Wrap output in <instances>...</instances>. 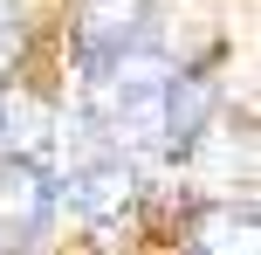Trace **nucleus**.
<instances>
[{
  "label": "nucleus",
  "instance_id": "obj_4",
  "mask_svg": "<svg viewBox=\"0 0 261 255\" xmlns=\"http://www.w3.org/2000/svg\"><path fill=\"white\" fill-rule=\"evenodd\" d=\"M83 62H103V55L144 49L151 35V0H83Z\"/></svg>",
  "mask_w": 261,
  "mask_h": 255
},
{
  "label": "nucleus",
  "instance_id": "obj_7",
  "mask_svg": "<svg viewBox=\"0 0 261 255\" xmlns=\"http://www.w3.org/2000/svg\"><path fill=\"white\" fill-rule=\"evenodd\" d=\"M14 7H21V0H0V69L21 55V14Z\"/></svg>",
  "mask_w": 261,
  "mask_h": 255
},
{
  "label": "nucleus",
  "instance_id": "obj_3",
  "mask_svg": "<svg viewBox=\"0 0 261 255\" xmlns=\"http://www.w3.org/2000/svg\"><path fill=\"white\" fill-rule=\"evenodd\" d=\"M48 214H55V179L35 159H0V255L41 242Z\"/></svg>",
  "mask_w": 261,
  "mask_h": 255
},
{
  "label": "nucleus",
  "instance_id": "obj_5",
  "mask_svg": "<svg viewBox=\"0 0 261 255\" xmlns=\"http://www.w3.org/2000/svg\"><path fill=\"white\" fill-rule=\"evenodd\" d=\"M55 110L35 90H0V159H35L55 145Z\"/></svg>",
  "mask_w": 261,
  "mask_h": 255
},
{
  "label": "nucleus",
  "instance_id": "obj_2",
  "mask_svg": "<svg viewBox=\"0 0 261 255\" xmlns=\"http://www.w3.org/2000/svg\"><path fill=\"white\" fill-rule=\"evenodd\" d=\"M55 145H62V179H55V193H62L76 214L117 221L124 207L138 200V159H124L117 145H103L83 118L55 124Z\"/></svg>",
  "mask_w": 261,
  "mask_h": 255
},
{
  "label": "nucleus",
  "instance_id": "obj_6",
  "mask_svg": "<svg viewBox=\"0 0 261 255\" xmlns=\"http://www.w3.org/2000/svg\"><path fill=\"white\" fill-rule=\"evenodd\" d=\"M261 228H254V207L248 200H227V207H213V214H199V228H193V255H261Z\"/></svg>",
  "mask_w": 261,
  "mask_h": 255
},
{
  "label": "nucleus",
  "instance_id": "obj_1",
  "mask_svg": "<svg viewBox=\"0 0 261 255\" xmlns=\"http://www.w3.org/2000/svg\"><path fill=\"white\" fill-rule=\"evenodd\" d=\"M172 76L179 69L151 49H124L103 62H83V110L103 145L124 159H165V118H172Z\"/></svg>",
  "mask_w": 261,
  "mask_h": 255
}]
</instances>
